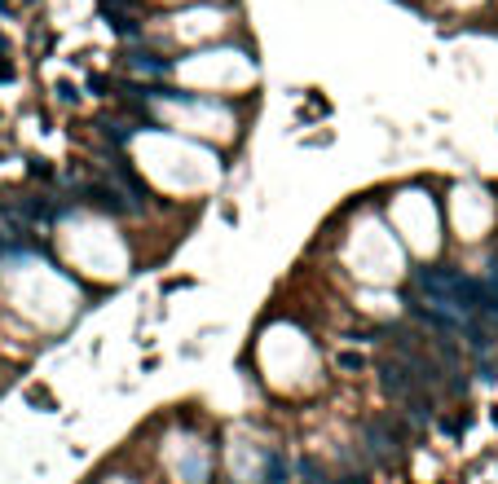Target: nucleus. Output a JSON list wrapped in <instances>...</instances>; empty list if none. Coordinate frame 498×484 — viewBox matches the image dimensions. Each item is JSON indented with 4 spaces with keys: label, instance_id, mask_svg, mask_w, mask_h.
Masks as SVG:
<instances>
[{
    "label": "nucleus",
    "instance_id": "obj_1",
    "mask_svg": "<svg viewBox=\"0 0 498 484\" xmlns=\"http://www.w3.org/2000/svg\"><path fill=\"white\" fill-rule=\"evenodd\" d=\"M380 383H384V392L393 396V401H402L415 418H428L432 414V392L415 379V374H410V366H406L402 357H384L380 361Z\"/></svg>",
    "mask_w": 498,
    "mask_h": 484
},
{
    "label": "nucleus",
    "instance_id": "obj_2",
    "mask_svg": "<svg viewBox=\"0 0 498 484\" xmlns=\"http://www.w3.org/2000/svg\"><path fill=\"white\" fill-rule=\"evenodd\" d=\"M71 189H75L93 212H106V216H128V212H137V203H128L124 194H119L115 185H106V180H84V185H71Z\"/></svg>",
    "mask_w": 498,
    "mask_h": 484
},
{
    "label": "nucleus",
    "instance_id": "obj_3",
    "mask_svg": "<svg viewBox=\"0 0 498 484\" xmlns=\"http://www.w3.org/2000/svg\"><path fill=\"white\" fill-rule=\"evenodd\" d=\"M115 176L124 180V185L137 194V198H150V189H145V180H137V172H132V163L124 159V154H115Z\"/></svg>",
    "mask_w": 498,
    "mask_h": 484
},
{
    "label": "nucleus",
    "instance_id": "obj_4",
    "mask_svg": "<svg viewBox=\"0 0 498 484\" xmlns=\"http://www.w3.org/2000/svg\"><path fill=\"white\" fill-rule=\"evenodd\" d=\"M132 71H150V75H163L168 62H163V57H154V53H132Z\"/></svg>",
    "mask_w": 498,
    "mask_h": 484
},
{
    "label": "nucleus",
    "instance_id": "obj_5",
    "mask_svg": "<svg viewBox=\"0 0 498 484\" xmlns=\"http://www.w3.org/2000/svg\"><path fill=\"white\" fill-rule=\"evenodd\" d=\"M441 431L463 436V431H468V414H450V418H441Z\"/></svg>",
    "mask_w": 498,
    "mask_h": 484
},
{
    "label": "nucleus",
    "instance_id": "obj_6",
    "mask_svg": "<svg viewBox=\"0 0 498 484\" xmlns=\"http://www.w3.org/2000/svg\"><path fill=\"white\" fill-rule=\"evenodd\" d=\"M305 484H331L326 471H318V463H305Z\"/></svg>",
    "mask_w": 498,
    "mask_h": 484
},
{
    "label": "nucleus",
    "instance_id": "obj_7",
    "mask_svg": "<svg viewBox=\"0 0 498 484\" xmlns=\"http://www.w3.org/2000/svg\"><path fill=\"white\" fill-rule=\"evenodd\" d=\"M27 172H31V176H40V180H48V176H53V167H48V159H31Z\"/></svg>",
    "mask_w": 498,
    "mask_h": 484
},
{
    "label": "nucleus",
    "instance_id": "obj_8",
    "mask_svg": "<svg viewBox=\"0 0 498 484\" xmlns=\"http://www.w3.org/2000/svg\"><path fill=\"white\" fill-rule=\"evenodd\" d=\"M339 366H344V370H362V366H366V357H362V353H344V357H339Z\"/></svg>",
    "mask_w": 498,
    "mask_h": 484
},
{
    "label": "nucleus",
    "instance_id": "obj_9",
    "mask_svg": "<svg viewBox=\"0 0 498 484\" xmlns=\"http://www.w3.org/2000/svg\"><path fill=\"white\" fill-rule=\"evenodd\" d=\"M27 396H31V401H35V405H44V409H53V396H48V392H40V387H31V392H27Z\"/></svg>",
    "mask_w": 498,
    "mask_h": 484
},
{
    "label": "nucleus",
    "instance_id": "obj_10",
    "mask_svg": "<svg viewBox=\"0 0 498 484\" xmlns=\"http://www.w3.org/2000/svg\"><path fill=\"white\" fill-rule=\"evenodd\" d=\"M106 137H115V141H124V137H128V128H124V124H106Z\"/></svg>",
    "mask_w": 498,
    "mask_h": 484
},
{
    "label": "nucleus",
    "instance_id": "obj_11",
    "mask_svg": "<svg viewBox=\"0 0 498 484\" xmlns=\"http://www.w3.org/2000/svg\"><path fill=\"white\" fill-rule=\"evenodd\" d=\"M0 80H14V66H9L5 57H0Z\"/></svg>",
    "mask_w": 498,
    "mask_h": 484
},
{
    "label": "nucleus",
    "instance_id": "obj_12",
    "mask_svg": "<svg viewBox=\"0 0 498 484\" xmlns=\"http://www.w3.org/2000/svg\"><path fill=\"white\" fill-rule=\"evenodd\" d=\"M0 5H9V0H0Z\"/></svg>",
    "mask_w": 498,
    "mask_h": 484
}]
</instances>
